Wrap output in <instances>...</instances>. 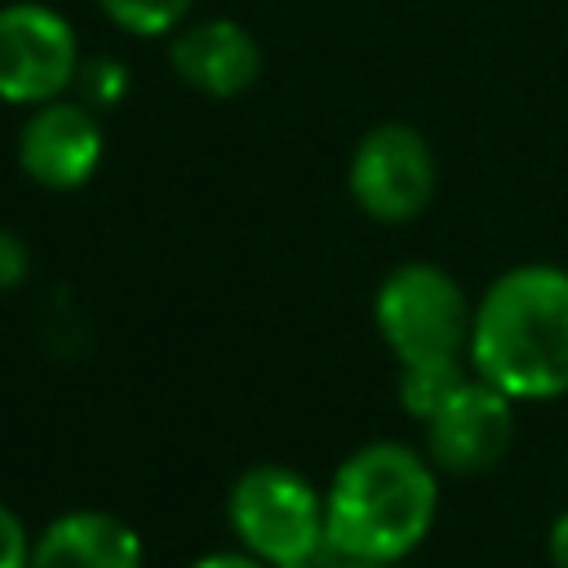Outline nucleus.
<instances>
[{"instance_id": "10", "label": "nucleus", "mask_w": 568, "mask_h": 568, "mask_svg": "<svg viewBox=\"0 0 568 568\" xmlns=\"http://www.w3.org/2000/svg\"><path fill=\"white\" fill-rule=\"evenodd\" d=\"M31 568H142V537L111 510H67L31 541Z\"/></svg>"}, {"instance_id": "16", "label": "nucleus", "mask_w": 568, "mask_h": 568, "mask_svg": "<svg viewBox=\"0 0 568 568\" xmlns=\"http://www.w3.org/2000/svg\"><path fill=\"white\" fill-rule=\"evenodd\" d=\"M546 555H550V568H568V510H564V515L550 524Z\"/></svg>"}, {"instance_id": "13", "label": "nucleus", "mask_w": 568, "mask_h": 568, "mask_svg": "<svg viewBox=\"0 0 568 568\" xmlns=\"http://www.w3.org/2000/svg\"><path fill=\"white\" fill-rule=\"evenodd\" d=\"M0 568H31V537L13 506L0 501Z\"/></svg>"}, {"instance_id": "2", "label": "nucleus", "mask_w": 568, "mask_h": 568, "mask_svg": "<svg viewBox=\"0 0 568 568\" xmlns=\"http://www.w3.org/2000/svg\"><path fill=\"white\" fill-rule=\"evenodd\" d=\"M435 506L439 470L430 457L399 439H373L337 466L324 493L328 550L337 559L390 568L426 541Z\"/></svg>"}, {"instance_id": "4", "label": "nucleus", "mask_w": 568, "mask_h": 568, "mask_svg": "<svg viewBox=\"0 0 568 568\" xmlns=\"http://www.w3.org/2000/svg\"><path fill=\"white\" fill-rule=\"evenodd\" d=\"M470 320H475L470 297L435 262L395 266L377 284V297H373V324L399 368L466 359Z\"/></svg>"}, {"instance_id": "12", "label": "nucleus", "mask_w": 568, "mask_h": 568, "mask_svg": "<svg viewBox=\"0 0 568 568\" xmlns=\"http://www.w3.org/2000/svg\"><path fill=\"white\" fill-rule=\"evenodd\" d=\"M98 9L129 36H173L191 22L195 0H98Z\"/></svg>"}, {"instance_id": "14", "label": "nucleus", "mask_w": 568, "mask_h": 568, "mask_svg": "<svg viewBox=\"0 0 568 568\" xmlns=\"http://www.w3.org/2000/svg\"><path fill=\"white\" fill-rule=\"evenodd\" d=\"M31 275V248L18 231L0 226V293H13Z\"/></svg>"}, {"instance_id": "5", "label": "nucleus", "mask_w": 568, "mask_h": 568, "mask_svg": "<svg viewBox=\"0 0 568 568\" xmlns=\"http://www.w3.org/2000/svg\"><path fill=\"white\" fill-rule=\"evenodd\" d=\"M435 182H439L435 151L426 133L413 124H399V120L373 124L351 151L346 186L359 213H368L373 222H386V226L413 222L435 200Z\"/></svg>"}, {"instance_id": "6", "label": "nucleus", "mask_w": 568, "mask_h": 568, "mask_svg": "<svg viewBox=\"0 0 568 568\" xmlns=\"http://www.w3.org/2000/svg\"><path fill=\"white\" fill-rule=\"evenodd\" d=\"M80 67V40L58 9L40 0L0 4V102L40 106L67 98Z\"/></svg>"}, {"instance_id": "11", "label": "nucleus", "mask_w": 568, "mask_h": 568, "mask_svg": "<svg viewBox=\"0 0 568 568\" xmlns=\"http://www.w3.org/2000/svg\"><path fill=\"white\" fill-rule=\"evenodd\" d=\"M470 377V359H439V364H408L399 368V404L417 422H426L462 382Z\"/></svg>"}, {"instance_id": "8", "label": "nucleus", "mask_w": 568, "mask_h": 568, "mask_svg": "<svg viewBox=\"0 0 568 568\" xmlns=\"http://www.w3.org/2000/svg\"><path fill=\"white\" fill-rule=\"evenodd\" d=\"M18 164L44 191H75L102 164V120L89 102L53 98L31 106L18 133Z\"/></svg>"}, {"instance_id": "3", "label": "nucleus", "mask_w": 568, "mask_h": 568, "mask_svg": "<svg viewBox=\"0 0 568 568\" xmlns=\"http://www.w3.org/2000/svg\"><path fill=\"white\" fill-rule=\"evenodd\" d=\"M226 519L240 537V550L266 568H324V555H333L324 493H315L293 466L257 462L240 470L226 497Z\"/></svg>"}, {"instance_id": "1", "label": "nucleus", "mask_w": 568, "mask_h": 568, "mask_svg": "<svg viewBox=\"0 0 568 568\" xmlns=\"http://www.w3.org/2000/svg\"><path fill=\"white\" fill-rule=\"evenodd\" d=\"M466 359L515 404L568 395V271L550 262L501 271L475 302Z\"/></svg>"}, {"instance_id": "18", "label": "nucleus", "mask_w": 568, "mask_h": 568, "mask_svg": "<svg viewBox=\"0 0 568 568\" xmlns=\"http://www.w3.org/2000/svg\"><path fill=\"white\" fill-rule=\"evenodd\" d=\"M328 568H386V564H359V559H337V555H333Z\"/></svg>"}, {"instance_id": "9", "label": "nucleus", "mask_w": 568, "mask_h": 568, "mask_svg": "<svg viewBox=\"0 0 568 568\" xmlns=\"http://www.w3.org/2000/svg\"><path fill=\"white\" fill-rule=\"evenodd\" d=\"M169 62L182 84L209 93V98H240L257 84L266 58L257 36L235 18H204L173 31Z\"/></svg>"}, {"instance_id": "7", "label": "nucleus", "mask_w": 568, "mask_h": 568, "mask_svg": "<svg viewBox=\"0 0 568 568\" xmlns=\"http://www.w3.org/2000/svg\"><path fill=\"white\" fill-rule=\"evenodd\" d=\"M426 457L444 475H484L515 444V399L484 377H466L426 422Z\"/></svg>"}, {"instance_id": "15", "label": "nucleus", "mask_w": 568, "mask_h": 568, "mask_svg": "<svg viewBox=\"0 0 568 568\" xmlns=\"http://www.w3.org/2000/svg\"><path fill=\"white\" fill-rule=\"evenodd\" d=\"M84 71H89V75H84V84H89V106H106V102L124 89V75H120L115 62H89Z\"/></svg>"}, {"instance_id": "17", "label": "nucleus", "mask_w": 568, "mask_h": 568, "mask_svg": "<svg viewBox=\"0 0 568 568\" xmlns=\"http://www.w3.org/2000/svg\"><path fill=\"white\" fill-rule=\"evenodd\" d=\"M191 568H266V564H262V559H253L248 550H217V555L195 559Z\"/></svg>"}]
</instances>
